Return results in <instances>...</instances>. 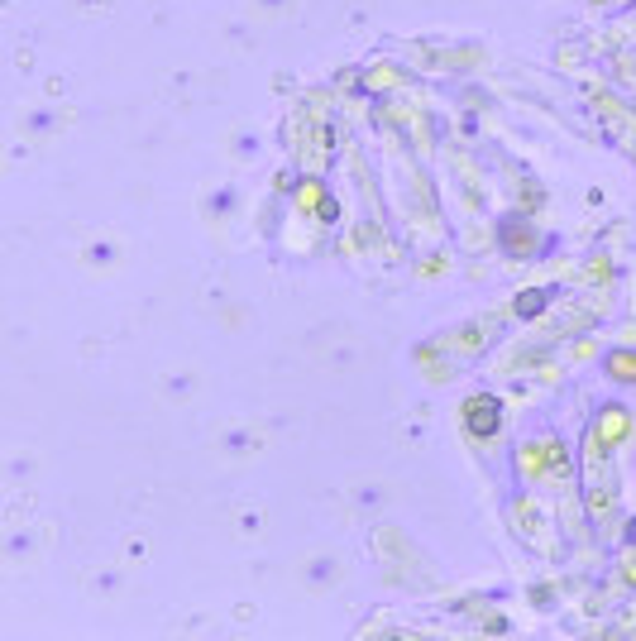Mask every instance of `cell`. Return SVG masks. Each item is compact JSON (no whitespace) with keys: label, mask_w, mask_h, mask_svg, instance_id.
I'll return each instance as SVG.
<instances>
[{"label":"cell","mask_w":636,"mask_h":641,"mask_svg":"<svg viewBox=\"0 0 636 641\" xmlns=\"http://www.w3.org/2000/svg\"><path fill=\"white\" fill-rule=\"evenodd\" d=\"M464 421L474 436H493L498 431V398H469L464 402Z\"/></svg>","instance_id":"1"},{"label":"cell","mask_w":636,"mask_h":641,"mask_svg":"<svg viewBox=\"0 0 636 641\" xmlns=\"http://www.w3.org/2000/svg\"><path fill=\"white\" fill-rule=\"evenodd\" d=\"M627 436V412L622 407H608L603 412V441H622Z\"/></svg>","instance_id":"2"},{"label":"cell","mask_w":636,"mask_h":641,"mask_svg":"<svg viewBox=\"0 0 636 641\" xmlns=\"http://www.w3.org/2000/svg\"><path fill=\"white\" fill-rule=\"evenodd\" d=\"M608 374L622 378V383H632V378H636V354L632 350H617L613 359H608Z\"/></svg>","instance_id":"3"},{"label":"cell","mask_w":636,"mask_h":641,"mask_svg":"<svg viewBox=\"0 0 636 641\" xmlns=\"http://www.w3.org/2000/svg\"><path fill=\"white\" fill-rule=\"evenodd\" d=\"M316 197H321V187H316V182H307V187H302V206H316Z\"/></svg>","instance_id":"4"}]
</instances>
